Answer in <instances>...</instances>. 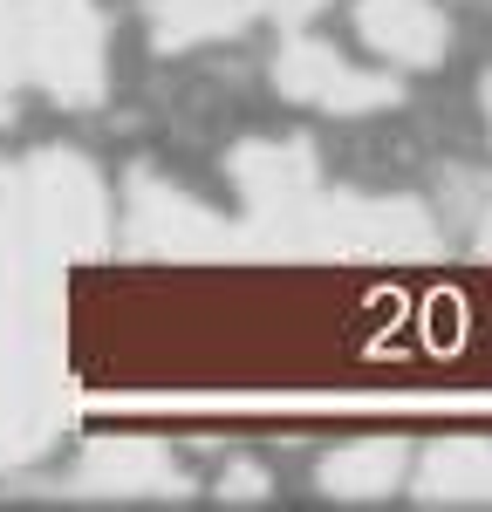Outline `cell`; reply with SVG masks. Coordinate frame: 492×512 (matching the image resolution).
<instances>
[{
	"instance_id": "cell-1",
	"label": "cell",
	"mask_w": 492,
	"mask_h": 512,
	"mask_svg": "<svg viewBox=\"0 0 492 512\" xmlns=\"http://www.w3.org/2000/svg\"><path fill=\"white\" fill-rule=\"evenodd\" d=\"M226 178L240 185V260H424L438 253V219L417 198L328 192L315 144L253 137L233 144Z\"/></svg>"
},
{
	"instance_id": "cell-2",
	"label": "cell",
	"mask_w": 492,
	"mask_h": 512,
	"mask_svg": "<svg viewBox=\"0 0 492 512\" xmlns=\"http://www.w3.org/2000/svg\"><path fill=\"white\" fill-rule=\"evenodd\" d=\"M69 417V260L0 198V478L35 465Z\"/></svg>"
},
{
	"instance_id": "cell-3",
	"label": "cell",
	"mask_w": 492,
	"mask_h": 512,
	"mask_svg": "<svg viewBox=\"0 0 492 512\" xmlns=\"http://www.w3.org/2000/svg\"><path fill=\"white\" fill-rule=\"evenodd\" d=\"M110 82L103 14L89 0H0V123L41 89L62 110H96Z\"/></svg>"
},
{
	"instance_id": "cell-4",
	"label": "cell",
	"mask_w": 492,
	"mask_h": 512,
	"mask_svg": "<svg viewBox=\"0 0 492 512\" xmlns=\"http://www.w3.org/2000/svg\"><path fill=\"white\" fill-rule=\"evenodd\" d=\"M0 198L21 226H35L69 267L103 260L117 219H110V192L96 178V164L82 151H28V158L0 164Z\"/></svg>"
},
{
	"instance_id": "cell-5",
	"label": "cell",
	"mask_w": 492,
	"mask_h": 512,
	"mask_svg": "<svg viewBox=\"0 0 492 512\" xmlns=\"http://www.w3.org/2000/svg\"><path fill=\"white\" fill-rule=\"evenodd\" d=\"M123 246L137 260H240V226L205 198L178 192L158 171H130L123 185Z\"/></svg>"
},
{
	"instance_id": "cell-6",
	"label": "cell",
	"mask_w": 492,
	"mask_h": 512,
	"mask_svg": "<svg viewBox=\"0 0 492 512\" xmlns=\"http://www.w3.org/2000/svg\"><path fill=\"white\" fill-rule=\"evenodd\" d=\"M35 492H62V499H192V472L151 444V437H96L76 458V472L35 485Z\"/></svg>"
},
{
	"instance_id": "cell-7",
	"label": "cell",
	"mask_w": 492,
	"mask_h": 512,
	"mask_svg": "<svg viewBox=\"0 0 492 512\" xmlns=\"http://www.w3.org/2000/svg\"><path fill=\"white\" fill-rule=\"evenodd\" d=\"M274 89L287 103H308V110H328V117H369V110H397L404 103V89H397L390 69L383 76L356 69L328 41H287L274 55Z\"/></svg>"
},
{
	"instance_id": "cell-8",
	"label": "cell",
	"mask_w": 492,
	"mask_h": 512,
	"mask_svg": "<svg viewBox=\"0 0 492 512\" xmlns=\"http://www.w3.org/2000/svg\"><path fill=\"white\" fill-rule=\"evenodd\" d=\"M322 0H144L151 14V41L164 55L178 48H199V41H219V35H246L260 21H301L315 14Z\"/></svg>"
},
{
	"instance_id": "cell-9",
	"label": "cell",
	"mask_w": 492,
	"mask_h": 512,
	"mask_svg": "<svg viewBox=\"0 0 492 512\" xmlns=\"http://www.w3.org/2000/svg\"><path fill=\"white\" fill-rule=\"evenodd\" d=\"M356 35L397 69H438L451 55V21L431 0H356Z\"/></svg>"
},
{
	"instance_id": "cell-10",
	"label": "cell",
	"mask_w": 492,
	"mask_h": 512,
	"mask_svg": "<svg viewBox=\"0 0 492 512\" xmlns=\"http://www.w3.org/2000/svg\"><path fill=\"white\" fill-rule=\"evenodd\" d=\"M424 506H492V444L486 437H445L417 465Z\"/></svg>"
},
{
	"instance_id": "cell-11",
	"label": "cell",
	"mask_w": 492,
	"mask_h": 512,
	"mask_svg": "<svg viewBox=\"0 0 492 512\" xmlns=\"http://www.w3.org/2000/svg\"><path fill=\"white\" fill-rule=\"evenodd\" d=\"M322 499H349V506H363V499H390L397 485H404V444L397 437H363V444H342L335 458H322Z\"/></svg>"
},
{
	"instance_id": "cell-12",
	"label": "cell",
	"mask_w": 492,
	"mask_h": 512,
	"mask_svg": "<svg viewBox=\"0 0 492 512\" xmlns=\"http://www.w3.org/2000/svg\"><path fill=\"white\" fill-rule=\"evenodd\" d=\"M219 499H233V506H260V499H267V472H260V465H233V472L219 478Z\"/></svg>"
},
{
	"instance_id": "cell-13",
	"label": "cell",
	"mask_w": 492,
	"mask_h": 512,
	"mask_svg": "<svg viewBox=\"0 0 492 512\" xmlns=\"http://www.w3.org/2000/svg\"><path fill=\"white\" fill-rule=\"evenodd\" d=\"M479 253H486V260H492V205H486V212H479Z\"/></svg>"
},
{
	"instance_id": "cell-14",
	"label": "cell",
	"mask_w": 492,
	"mask_h": 512,
	"mask_svg": "<svg viewBox=\"0 0 492 512\" xmlns=\"http://www.w3.org/2000/svg\"><path fill=\"white\" fill-rule=\"evenodd\" d=\"M479 103H486V137H492V76L479 82Z\"/></svg>"
}]
</instances>
